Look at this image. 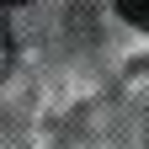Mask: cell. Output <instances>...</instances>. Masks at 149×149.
Listing matches in <instances>:
<instances>
[{"label":"cell","instance_id":"cell-2","mask_svg":"<svg viewBox=\"0 0 149 149\" xmlns=\"http://www.w3.org/2000/svg\"><path fill=\"white\" fill-rule=\"evenodd\" d=\"M16 59V43H11V27L0 22V74H6V64Z\"/></svg>","mask_w":149,"mask_h":149},{"label":"cell","instance_id":"cell-3","mask_svg":"<svg viewBox=\"0 0 149 149\" xmlns=\"http://www.w3.org/2000/svg\"><path fill=\"white\" fill-rule=\"evenodd\" d=\"M0 6H27V0H0Z\"/></svg>","mask_w":149,"mask_h":149},{"label":"cell","instance_id":"cell-1","mask_svg":"<svg viewBox=\"0 0 149 149\" xmlns=\"http://www.w3.org/2000/svg\"><path fill=\"white\" fill-rule=\"evenodd\" d=\"M117 11H123L133 27H144V22H149V0H117Z\"/></svg>","mask_w":149,"mask_h":149}]
</instances>
